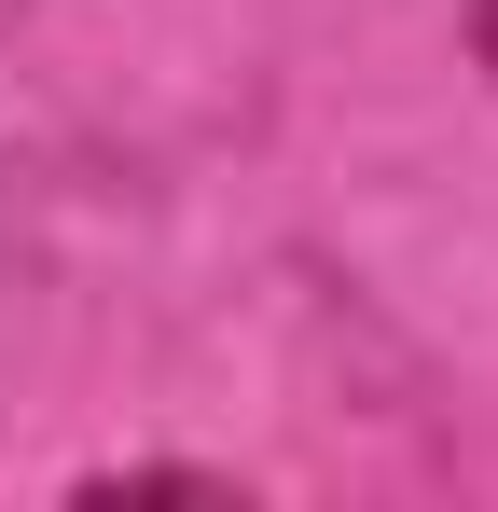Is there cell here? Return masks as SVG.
Masks as SVG:
<instances>
[{"label": "cell", "mask_w": 498, "mask_h": 512, "mask_svg": "<svg viewBox=\"0 0 498 512\" xmlns=\"http://www.w3.org/2000/svg\"><path fill=\"white\" fill-rule=\"evenodd\" d=\"M485 42H498V0H485Z\"/></svg>", "instance_id": "obj_1"}]
</instances>
